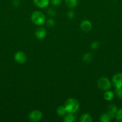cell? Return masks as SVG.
I'll return each instance as SVG.
<instances>
[{
    "label": "cell",
    "mask_w": 122,
    "mask_h": 122,
    "mask_svg": "<svg viewBox=\"0 0 122 122\" xmlns=\"http://www.w3.org/2000/svg\"><path fill=\"white\" fill-rule=\"evenodd\" d=\"M64 106L65 107L68 113H74L78 110L80 104L77 100L71 98L66 100Z\"/></svg>",
    "instance_id": "6da1fadb"
},
{
    "label": "cell",
    "mask_w": 122,
    "mask_h": 122,
    "mask_svg": "<svg viewBox=\"0 0 122 122\" xmlns=\"http://www.w3.org/2000/svg\"><path fill=\"white\" fill-rule=\"evenodd\" d=\"M31 20L34 25L41 26L45 22V16L42 12L35 11L31 14Z\"/></svg>",
    "instance_id": "7a4b0ae2"
},
{
    "label": "cell",
    "mask_w": 122,
    "mask_h": 122,
    "mask_svg": "<svg viewBox=\"0 0 122 122\" xmlns=\"http://www.w3.org/2000/svg\"><path fill=\"white\" fill-rule=\"evenodd\" d=\"M97 86L99 89L104 91L109 90L111 87V81L107 77H101L98 80Z\"/></svg>",
    "instance_id": "3957f363"
},
{
    "label": "cell",
    "mask_w": 122,
    "mask_h": 122,
    "mask_svg": "<svg viewBox=\"0 0 122 122\" xmlns=\"http://www.w3.org/2000/svg\"><path fill=\"white\" fill-rule=\"evenodd\" d=\"M28 117L31 122H38L41 120L43 113L39 110H33L30 112Z\"/></svg>",
    "instance_id": "277c9868"
},
{
    "label": "cell",
    "mask_w": 122,
    "mask_h": 122,
    "mask_svg": "<svg viewBox=\"0 0 122 122\" xmlns=\"http://www.w3.org/2000/svg\"><path fill=\"white\" fill-rule=\"evenodd\" d=\"M112 82L116 88H122V73H118L114 75Z\"/></svg>",
    "instance_id": "5b68a950"
},
{
    "label": "cell",
    "mask_w": 122,
    "mask_h": 122,
    "mask_svg": "<svg viewBox=\"0 0 122 122\" xmlns=\"http://www.w3.org/2000/svg\"><path fill=\"white\" fill-rule=\"evenodd\" d=\"M14 58L16 62L18 64H20L25 63L26 62V59H27V57H26V55L25 54V52L20 51L16 52L14 56Z\"/></svg>",
    "instance_id": "8992f818"
},
{
    "label": "cell",
    "mask_w": 122,
    "mask_h": 122,
    "mask_svg": "<svg viewBox=\"0 0 122 122\" xmlns=\"http://www.w3.org/2000/svg\"><path fill=\"white\" fill-rule=\"evenodd\" d=\"M80 28L84 32H90L92 28V23L88 20H83L80 23Z\"/></svg>",
    "instance_id": "52a82bcc"
},
{
    "label": "cell",
    "mask_w": 122,
    "mask_h": 122,
    "mask_svg": "<svg viewBox=\"0 0 122 122\" xmlns=\"http://www.w3.org/2000/svg\"><path fill=\"white\" fill-rule=\"evenodd\" d=\"M35 35L38 39H43L47 35L46 30L44 27H39L35 30Z\"/></svg>",
    "instance_id": "ba28073f"
},
{
    "label": "cell",
    "mask_w": 122,
    "mask_h": 122,
    "mask_svg": "<svg viewBox=\"0 0 122 122\" xmlns=\"http://www.w3.org/2000/svg\"><path fill=\"white\" fill-rule=\"evenodd\" d=\"M33 3L39 8H44L49 5L50 0H33Z\"/></svg>",
    "instance_id": "9c48e42d"
},
{
    "label": "cell",
    "mask_w": 122,
    "mask_h": 122,
    "mask_svg": "<svg viewBox=\"0 0 122 122\" xmlns=\"http://www.w3.org/2000/svg\"><path fill=\"white\" fill-rule=\"evenodd\" d=\"M117 107L116 105L114 104H110L109 105L107 108V113L110 116V117L112 118L115 117L116 113L117 112Z\"/></svg>",
    "instance_id": "30bf717a"
},
{
    "label": "cell",
    "mask_w": 122,
    "mask_h": 122,
    "mask_svg": "<svg viewBox=\"0 0 122 122\" xmlns=\"http://www.w3.org/2000/svg\"><path fill=\"white\" fill-rule=\"evenodd\" d=\"M114 94L113 92L110 91V89L105 91V93L104 94V98L106 101H112L114 99Z\"/></svg>",
    "instance_id": "8fae6325"
},
{
    "label": "cell",
    "mask_w": 122,
    "mask_h": 122,
    "mask_svg": "<svg viewBox=\"0 0 122 122\" xmlns=\"http://www.w3.org/2000/svg\"><path fill=\"white\" fill-rule=\"evenodd\" d=\"M56 113L59 116H64L68 113V112H67V109L64 106H59L56 109Z\"/></svg>",
    "instance_id": "7c38bea8"
},
{
    "label": "cell",
    "mask_w": 122,
    "mask_h": 122,
    "mask_svg": "<svg viewBox=\"0 0 122 122\" xmlns=\"http://www.w3.org/2000/svg\"><path fill=\"white\" fill-rule=\"evenodd\" d=\"M80 122H92V117L89 113H85L81 115L80 118Z\"/></svg>",
    "instance_id": "4fadbf2b"
},
{
    "label": "cell",
    "mask_w": 122,
    "mask_h": 122,
    "mask_svg": "<svg viewBox=\"0 0 122 122\" xmlns=\"http://www.w3.org/2000/svg\"><path fill=\"white\" fill-rule=\"evenodd\" d=\"M65 2L69 8H75L78 5V0H65Z\"/></svg>",
    "instance_id": "5bb4252c"
},
{
    "label": "cell",
    "mask_w": 122,
    "mask_h": 122,
    "mask_svg": "<svg viewBox=\"0 0 122 122\" xmlns=\"http://www.w3.org/2000/svg\"><path fill=\"white\" fill-rule=\"evenodd\" d=\"M93 56L91 52H86L83 56V60L85 63H90L93 60Z\"/></svg>",
    "instance_id": "9a60e30c"
},
{
    "label": "cell",
    "mask_w": 122,
    "mask_h": 122,
    "mask_svg": "<svg viewBox=\"0 0 122 122\" xmlns=\"http://www.w3.org/2000/svg\"><path fill=\"white\" fill-rule=\"evenodd\" d=\"M73 113H68L66 115H65L63 117V121L65 122H75V119L74 117Z\"/></svg>",
    "instance_id": "2e32d148"
},
{
    "label": "cell",
    "mask_w": 122,
    "mask_h": 122,
    "mask_svg": "<svg viewBox=\"0 0 122 122\" xmlns=\"http://www.w3.org/2000/svg\"><path fill=\"white\" fill-rule=\"evenodd\" d=\"M111 118L107 113H103L100 116V121L101 122H110Z\"/></svg>",
    "instance_id": "e0dca14e"
},
{
    "label": "cell",
    "mask_w": 122,
    "mask_h": 122,
    "mask_svg": "<svg viewBox=\"0 0 122 122\" xmlns=\"http://www.w3.org/2000/svg\"><path fill=\"white\" fill-rule=\"evenodd\" d=\"M115 118L118 122H122V108L117 110L116 116H115Z\"/></svg>",
    "instance_id": "ac0fdd59"
},
{
    "label": "cell",
    "mask_w": 122,
    "mask_h": 122,
    "mask_svg": "<svg viewBox=\"0 0 122 122\" xmlns=\"http://www.w3.org/2000/svg\"><path fill=\"white\" fill-rule=\"evenodd\" d=\"M115 94L118 99L122 100V88H116Z\"/></svg>",
    "instance_id": "d6986e66"
},
{
    "label": "cell",
    "mask_w": 122,
    "mask_h": 122,
    "mask_svg": "<svg viewBox=\"0 0 122 122\" xmlns=\"http://www.w3.org/2000/svg\"><path fill=\"white\" fill-rule=\"evenodd\" d=\"M47 13L49 16L50 17H55L57 14L56 10L54 9L53 8H49L47 10Z\"/></svg>",
    "instance_id": "ffe728a7"
},
{
    "label": "cell",
    "mask_w": 122,
    "mask_h": 122,
    "mask_svg": "<svg viewBox=\"0 0 122 122\" xmlns=\"http://www.w3.org/2000/svg\"><path fill=\"white\" fill-rule=\"evenodd\" d=\"M99 45H100V44L98 41H93V42L90 45V48L93 50H96L99 47Z\"/></svg>",
    "instance_id": "44dd1931"
},
{
    "label": "cell",
    "mask_w": 122,
    "mask_h": 122,
    "mask_svg": "<svg viewBox=\"0 0 122 122\" xmlns=\"http://www.w3.org/2000/svg\"><path fill=\"white\" fill-rule=\"evenodd\" d=\"M75 12H74V11L72 10L68 11L67 14V17H68V19H69V20H72V19H74V17H75Z\"/></svg>",
    "instance_id": "7402d4cb"
},
{
    "label": "cell",
    "mask_w": 122,
    "mask_h": 122,
    "mask_svg": "<svg viewBox=\"0 0 122 122\" xmlns=\"http://www.w3.org/2000/svg\"><path fill=\"white\" fill-rule=\"evenodd\" d=\"M46 24L49 27H53L55 25V21L54 19H51V18H50V19H49L47 20L46 21Z\"/></svg>",
    "instance_id": "603a6c76"
},
{
    "label": "cell",
    "mask_w": 122,
    "mask_h": 122,
    "mask_svg": "<svg viewBox=\"0 0 122 122\" xmlns=\"http://www.w3.org/2000/svg\"><path fill=\"white\" fill-rule=\"evenodd\" d=\"M51 4L54 6H58L62 2V0H51Z\"/></svg>",
    "instance_id": "cb8c5ba5"
},
{
    "label": "cell",
    "mask_w": 122,
    "mask_h": 122,
    "mask_svg": "<svg viewBox=\"0 0 122 122\" xmlns=\"http://www.w3.org/2000/svg\"><path fill=\"white\" fill-rule=\"evenodd\" d=\"M12 3H13V5L15 8H18L20 5V2L19 0H13Z\"/></svg>",
    "instance_id": "d4e9b609"
}]
</instances>
